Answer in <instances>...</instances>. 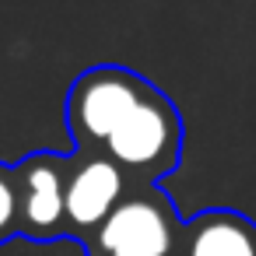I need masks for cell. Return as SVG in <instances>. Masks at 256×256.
I'll use <instances>...</instances> for the list:
<instances>
[{"mask_svg": "<svg viewBox=\"0 0 256 256\" xmlns=\"http://www.w3.org/2000/svg\"><path fill=\"white\" fill-rule=\"evenodd\" d=\"M182 221L162 186H130L81 246L88 256H176Z\"/></svg>", "mask_w": 256, "mask_h": 256, "instance_id": "7a4b0ae2", "label": "cell"}, {"mask_svg": "<svg viewBox=\"0 0 256 256\" xmlns=\"http://www.w3.org/2000/svg\"><path fill=\"white\" fill-rule=\"evenodd\" d=\"M22 235V221H18V179H14V165L0 162V246Z\"/></svg>", "mask_w": 256, "mask_h": 256, "instance_id": "8992f818", "label": "cell"}, {"mask_svg": "<svg viewBox=\"0 0 256 256\" xmlns=\"http://www.w3.org/2000/svg\"><path fill=\"white\" fill-rule=\"evenodd\" d=\"M176 256H256V221L232 207H207L182 221Z\"/></svg>", "mask_w": 256, "mask_h": 256, "instance_id": "5b68a950", "label": "cell"}, {"mask_svg": "<svg viewBox=\"0 0 256 256\" xmlns=\"http://www.w3.org/2000/svg\"><path fill=\"white\" fill-rule=\"evenodd\" d=\"M67 130L74 151L112 158L134 186H158L182 162L179 106L144 74L98 64L74 78L67 92Z\"/></svg>", "mask_w": 256, "mask_h": 256, "instance_id": "6da1fadb", "label": "cell"}, {"mask_svg": "<svg viewBox=\"0 0 256 256\" xmlns=\"http://www.w3.org/2000/svg\"><path fill=\"white\" fill-rule=\"evenodd\" d=\"M18 221L32 242L67 238V154L32 151L14 165Z\"/></svg>", "mask_w": 256, "mask_h": 256, "instance_id": "3957f363", "label": "cell"}, {"mask_svg": "<svg viewBox=\"0 0 256 256\" xmlns=\"http://www.w3.org/2000/svg\"><path fill=\"white\" fill-rule=\"evenodd\" d=\"M126 172L95 151H70L67 154V238L84 242L112 207L130 193Z\"/></svg>", "mask_w": 256, "mask_h": 256, "instance_id": "277c9868", "label": "cell"}]
</instances>
